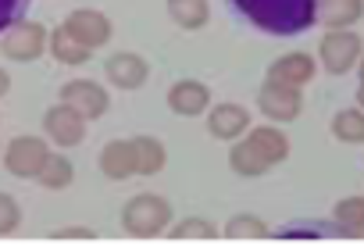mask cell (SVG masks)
<instances>
[{
  "mask_svg": "<svg viewBox=\"0 0 364 250\" xmlns=\"http://www.w3.org/2000/svg\"><path fill=\"white\" fill-rule=\"evenodd\" d=\"M232 8L268 36H300L318 22V0H232Z\"/></svg>",
  "mask_w": 364,
  "mask_h": 250,
  "instance_id": "6da1fadb",
  "label": "cell"
},
{
  "mask_svg": "<svg viewBox=\"0 0 364 250\" xmlns=\"http://www.w3.org/2000/svg\"><path fill=\"white\" fill-rule=\"evenodd\" d=\"M171 222V204L157 193H139L132 200H125L122 207V229L136 239H154L168 229Z\"/></svg>",
  "mask_w": 364,
  "mask_h": 250,
  "instance_id": "7a4b0ae2",
  "label": "cell"
},
{
  "mask_svg": "<svg viewBox=\"0 0 364 250\" xmlns=\"http://www.w3.org/2000/svg\"><path fill=\"white\" fill-rule=\"evenodd\" d=\"M318 58L328 75H346L364 58V40L353 29H328L318 43Z\"/></svg>",
  "mask_w": 364,
  "mask_h": 250,
  "instance_id": "3957f363",
  "label": "cell"
},
{
  "mask_svg": "<svg viewBox=\"0 0 364 250\" xmlns=\"http://www.w3.org/2000/svg\"><path fill=\"white\" fill-rule=\"evenodd\" d=\"M47 157H50V147L40 136H15L4 147V168L18 179H36L43 172Z\"/></svg>",
  "mask_w": 364,
  "mask_h": 250,
  "instance_id": "277c9868",
  "label": "cell"
},
{
  "mask_svg": "<svg viewBox=\"0 0 364 250\" xmlns=\"http://www.w3.org/2000/svg\"><path fill=\"white\" fill-rule=\"evenodd\" d=\"M0 51H4V58L11 61H36L43 51H50V33L40 26V22H18L4 33V40H0Z\"/></svg>",
  "mask_w": 364,
  "mask_h": 250,
  "instance_id": "5b68a950",
  "label": "cell"
},
{
  "mask_svg": "<svg viewBox=\"0 0 364 250\" xmlns=\"http://www.w3.org/2000/svg\"><path fill=\"white\" fill-rule=\"evenodd\" d=\"M257 108H261V115H264L268 122L286 125V122H293V118L300 115L304 93H300V86H286V83L264 79V86H261V93H257Z\"/></svg>",
  "mask_w": 364,
  "mask_h": 250,
  "instance_id": "8992f818",
  "label": "cell"
},
{
  "mask_svg": "<svg viewBox=\"0 0 364 250\" xmlns=\"http://www.w3.org/2000/svg\"><path fill=\"white\" fill-rule=\"evenodd\" d=\"M86 122H90V118H82L75 108H68V104L61 100V104H54V108L43 115V132H47L58 147H79V143L86 140Z\"/></svg>",
  "mask_w": 364,
  "mask_h": 250,
  "instance_id": "52a82bcc",
  "label": "cell"
},
{
  "mask_svg": "<svg viewBox=\"0 0 364 250\" xmlns=\"http://www.w3.org/2000/svg\"><path fill=\"white\" fill-rule=\"evenodd\" d=\"M65 29H68L79 43H86L90 51H97V47H104V43L111 40V19H107L104 11H97V8H79V11H72V15L65 19Z\"/></svg>",
  "mask_w": 364,
  "mask_h": 250,
  "instance_id": "ba28073f",
  "label": "cell"
},
{
  "mask_svg": "<svg viewBox=\"0 0 364 250\" xmlns=\"http://www.w3.org/2000/svg\"><path fill=\"white\" fill-rule=\"evenodd\" d=\"M61 100H65L68 108H75L82 118H100V115L111 108L107 90L97 86V83H90V79H72V83H65V86H61Z\"/></svg>",
  "mask_w": 364,
  "mask_h": 250,
  "instance_id": "9c48e42d",
  "label": "cell"
},
{
  "mask_svg": "<svg viewBox=\"0 0 364 250\" xmlns=\"http://www.w3.org/2000/svg\"><path fill=\"white\" fill-rule=\"evenodd\" d=\"M168 108L182 118H197V115L211 111V86L197 83V79H178L168 90Z\"/></svg>",
  "mask_w": 364,
  "mask_h": 250,
  "instance_id": "30bf717a",
  "label": "cell"
},
{
  "mask_svg": "<svg viewBox=\"0 0 364 250\" xmlns=\"http://www.w3.org/2000/svg\"><path fill=\"white\" fill-rule=\"evenodd\" d=\"M208 132L215 136V140H240V136H247L250 132V111L243 108V104H232V100H225V104H215L211 111H208Z\"/></svg>",
  "mask_w": 364,
  "mask_h": 250,
  "instance_id": "8fae6325",
  "label": "cell"
},
{
  "mask_svg": "<svg viewBox=\"0 0 364 250\" xmlns=\"http://www.w3.org/2000/svg\"><path fill=\"white\" fill-rule=\"evenodd\" d=\"M104 75H107L111 86H118V90H139V86L150 79V65H146L139 54L122 51V54H111V58L104 61Z\"/></svg>",
  "mask_w": 364,
  "mask_h": 250,
  "instance_id": "7c38bea8",
  "label": "cell"
},
{
  "mask_svg": "<svg viewBox=\"0 0 364 250\" xmlns=\"http://www.w3.org/2000/svg\"><path fill=\"white\" fill-rule=\"evenodd\" d=\"M314 75H318V61H314L311 54H300V51L282 54V58H275V61L268 65V79H272V83H286V86H300V90H304Z\"/></svg>",
  "mask_w": 364,
  "mask_h": 250,
  "instance_id": "4fadbf2b",
  "label": "cell"
},
{
  "mask_svg": "<svg viewBox=\"0 0 364 250\" xmlns=\"http://www.w3.org/2000/svg\"><path fill=\"white\" fill-rule=\"evenodd\" d=\"M100 172H104L107 179H114V182L139 175V168H136V147H132V140H111V143L100 150Z\"/></svg>",
  "mask_w": 364,
  "mask_h": 250,
  "instance_id": "5bb4252c",
  "label": "cell"
},
{
  "mask_svg": "<svg viewBox=\"0 0 364 250\" xmlns=\"http://www.w3.org/2000/svg\"><path fill=\"white\" fill-rule=\"evenodd\" d=\"M229 168L236 172V175H243V179H257V175H264L268 168H275L257 147H254V140L250 136H243V140H232V150H229Z\"/></svg>",
  "mask_w": 364,
  "mask_h": 250,
  "instance_id": "9a60e30c",
  "label": "cell"
},
{
  "mask_svg": "<svg viewBox=\"0 0 364 250\" xmlns=\"http://www.w3.org/2000/svg\"><path fill=\"white\" fill-rule=\"evenodd\" d=\"M364 15V0H318V22L328 29H350Z\"/></svg>",
  "mask_w": 364,
  "mask_h": 250,
  "instance_id": "2e32d148",
  "label": "cell"
},
{
  "mask_svg": "<svg viewBox=\"0 0 364 250\" xmlns=\"http://www.w3.org/2000/svg\"><path fill=\"white\" fill-rule=\"evenodd\" d=\"M164 8H168V19L178 29H204L208 19H211L208 0H164Z\"/></svg>",
  "mask_w": 364,
  "mask_h": 250,
  "instance_id": "e0dca14e",
  "label": "cell"
},
{
  "mask_svg": "<svg viewBox=\"0 0 364 250\" xmlns=\"http://www.w3.org/2000/svg\"><path fill=\"white\" fill-rule=\"evenodd\" d=\"M247 136L254 140V147H257L272 165H282V161L289 157V136H286L279 125H254Z\"/></svg>",
  "mask_w": 364,
  "mask_h": 250,
  "instance_id": "ac0fdd59",
  "label": "cell"
},
{
  "mask_svg": "<svg viewBox=\"0 0 364 250\" xmlns=\"http://www.w3.org/2000/svg\"><path fill=\"white\" fill-rule=\"evenodd\" d=\"M50 54H54L61 65H86L93 51H90L86 43H79L65 26H58V29L50 33Z\"/></svg>",
  "mask_w": 364,
  "mask_h": 250,
  "instance_id": "d6986e66",
  "label": "cell"
},
{
  "mask_svg": "<svg viewBox=\"0 0 364 250\" xmlns=\"http://www.w3.org/2000/svg\"><path fill=\"white\" fill-rule=\"evenodd\" d=\"M132 147H136V168H139V175H157V172L164 168L168 150H164L161 140H154V136H136Z\"/></svg>",
  "mask_w": 364,
  "mask_h": 250,
  "instance_id": "ffe728a7",
  "label": "cell"
},
{
  "mask_svg": "<svg viewBox=\"0 0 364 250\" xmlns=\"http://www.w3.org/2000/svg\"><path fill=\"white\" fill-rule=\"evenodd\" d=\"M332 218L343 225L346 239H360V236H364V197H346V200H339L336 211H332Z\"/></svg>",
  "mask_w": 364,
  "mask_h": 250,
  "instance_id": "44dd1931",
  "label": "cell"
},
{
  "mask_svg": "<svg viewBox=\"0 0 364 250\" xmlns=\"http://www.w3.org/2000/svg\"><path fill=\"white\" fill-rule=\"evenodd\" d=\"M332 136L343 140V143H364V108L336 111V118H332Z\"/></svg>",
  "mask_w": 364,
  "mask_h": 250,
  "instance_id": "7402d4cb",
  "label": "cell"
},
{
  "mask_svg": "<svg viewBox=\"0 0 364 250\" xmlns=\"http://www.w3.org/2000/svg\"><path fill=\"white\" fill-rule=\"evenodd\" d=\"M36 179H40L43 189H68V182L75 179V172H72V161L65 154H50L47 165H43V172Z\"/></svg>",
  "mask_w": 364,
  "mask_h": 250,
  "instance_id": "603a6c76",
  "label": "cell"
},
{
  "mask_svg": "<svg viewBox=\"0 0 364 250\" xmlns=\"http://www.w3.org/2000/svg\"><path fill=\"white\" fill-rule=\"evenodd\" d=\"M225 236L229 239H264V236H272V229L257 214H232L225 222Z\"/></svg>",
  "mask_w": 364,
  "mask_h": 250,
  "instance_id": "cb8c5ba5",
  "label": "cell"
},
{
  "mask_svg": "<svg viewBox=\"0 0 364 250\" xmlns=\"http://www.w3.org/2000/svg\"><path fill=\"white\" fill-rule=\"evenodd\" d=\"M279 239H300V236H311V239H328V236H346L343 225L332 218V222H311V225H286L275 232Z\"/></svg>",
  "mask_w": 364,
  "mask_h": 250,
  "instance_id": "d4e9b609",
  "label": "cell"
},
{
  "mask_svg": "<svg viewBox=\"0 0 364 250\" xmlns=\"http://www.w3.org/2000/svg\"><path fill=\"white\" fill-rule=\"evenodd\" d=\"M222 232H218V225L215 222H208V218H200V214H193V218H182L175 229H171V239H218Z\"/></svg>",
  "mask_w": 364,
  "mask_h": 250,
  "instance_id": "484cf974",
  "label": "cell"
},
{
  "mask_svg": "<svg viewBox=\"0 0 364 250\" xmlns=\"http://www.w3.org/2000/svg\"><path fill=\"white\" fill-rule=\"evenodd\" d=\"M29 4H33V0H0V36L26 19Z\"/></svg>",
  "mask_w": 364,
  "mask_h": 250,
  "instance_id": "4316f807",
  "label": "cell"
},
{
  "mask_svg": "<svg viewBox=\"0 0 364 250\" xmlns=\"http://www.w3.org/2000/svg\"><path fill=\"white\" fill-rule=\"evenodd\" d=\"M18 222H22V211H18V204H15L8 193H0V236L15 232V229H18Z\"/></svg>",
  "mask_w": 364,
  "mask_h": 250,
  "instance_id": "83f0119b",
  "label": "cell"
},
{
  "mask_svg": "<svg viewBox=\"0 0 364 250\" xmlns=\"http://www.w3.org/2000/svg\"><path fill=\"white\" fill-rule=\"evenodd\" d=\"M97 232L93 229H86V225H68V229H58L54 232V239H93Z\"/></svg>",
  "mask_w": 364,
  "mask_h": 250,
  "instance_id": "f1b7e54d",
  "label": "cell"
},
{
  "mask_svg": "<svg viewBox=\"0 0 364 250\" xmlns=\"http://www.w3.org/2000/svg\"><path fill=\"white\" fill-rule=\"evenodd\" d=\"M8 86H11V79H8V72H4V68H0V97L8 93Z\"/></svg>",
  "mask_w": 364,
  "mask_h": 250,
  "instance_id": "f546056e",
  "label": "cell"
},
{
  "mask_svg": "<svg viewBox=\"0 0 364 250\" xmlns=\"http://www.w3.org/2000/svg\"><path fill=\"white\" fill-rule=\"evenodd\" d=\"M357 104H360V108H364V86H360V90H357Z\"/></svg>",
  "mask_w": 364,
  "mask_h": 250,
  "instance_id": "4dcf8cb0",
  "label": "cell"
},
{
  "mask_svg": "<svg viewBox=\"0 0 364 250\" xmlns=\"http://www.w3.org/2000/svg\"><path fill=\"white\" fill-rule=\"evenodd\" d=\"M360 86H364V58H360Z\"/></svg>",
  "mask_w": 364,
  "mask_h": 250,
  "instance_id": "1f68e13d",
  "label": "cell"
}]
</instances>
